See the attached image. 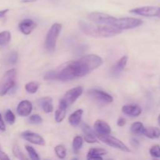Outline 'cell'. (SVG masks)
Segmentation results:
<instances>
[{"mask_svg":"<svg viewBox=\"0 0 160 160\" xmlns=\"http://www.w3.org/2000/svg\"><path fill=\"white\" fill-rule=\"evenodd\" d=\"M143 23V21L140 19L134 18V17H121L116 18L113 17L110 25L112 27L121 30H129L138 28Z\"/></svg>","mask_w":160,"mask_h":160,"instance_id":"4","label":"cell"},{"mask_svg":"<svg viewBox=\"0 0 160 160\" xmlns=\"http://www.w3.org/2000/svg\"><path fill=\"white\" fill-rule=\"evenodd\" d=\"M17 59H18V54H17V52L12 51V52L9 54V58H8V60H9V63L11 64H16L17 62Z\"/></svg>","mask_w":160,"mask_h":160,"instance_id":"35","label":"cell"},{"mask_svg":"<svg viewBox=\"0 0 160 160\" xmlns=\"http://www.w3.org/2000/svg\"><path fill=\"white\" fill-rule=\"evenodd\" d=\"M81 128H82V131L84 132V140H85L86 142L89 144H93L98 142V138H97L96 134H95V133H94V131H92V129L88 124L84 123H82Z\"/></svg>","mask_w":160,"mask_h":160,"instance_id":"17","label":"cell"},{"mask_svg":"<svg viewBox=\"0 0 160 160\" xmlns=\"http://www.w3.org/2000/svg\"><path fill=\"white\" fill-rule=\"evenodd\" d=\"M25 148H26V151L28 152V155H29L30 158H31V159H34V160L40 159V157H39L38 154L37 152L35 151V149H34L32 146H30V145H25Z\"/></svg>","mask_w":160,"mask_h":160,"instance_id":"29","label":"cell"},{"mask_svg":"<svg viewBox=\"0 0 160 160\" xmlns=\"http://www.w3.org/2000/svg\"><path fill=\"white\" fill-rule=\"evenodd\" d=\"M128 58L127 56H123L119 59L118 62H116L111 68V75L113 77H118L122 71L124 70L127 63H128Z\"/></svg>","mask_w":160,"mask_h":160,"instance_id":"16","label":"cell"},{"mask_svg":"<svg viewBox=\"0 0 160 160\" xmlns=\"http://www.w3.org/2000/svg\"><path fill=\"white\" fill-rule=\"evenodd\" d=\"M55 152L59 159H64L67 156V149L62 145H58L55 147Z\"/></svg>","mask_w":160,"mask_h":160,"instance_id":"28","label":"cell"},{"mask_svg":"<svg viewBox=\"0 0 160 160\" xmlns=\"http://www.w3.org/2000/svg\"><path fill=\"white\" fill-rule=\"evenodd\" d=\"M158 121H159V123L160 124V114H159V117H158Z\"/></svg>","mask_w":160,"mask_h":160,"instance_id":"42","label":"cell"},{"mask_svg":"<svg viewBox=\"0 0 160 160\" xmlns=\"http://www.w3.org/2000/svg\"><path fill=\"white\" fill-rule=\"evenodd\" d=\"M11 34L9 31H4L0 32V46L6 45L10 42Z\"/></svg>","mask_w":160,"mask_h":160,"instance_id":"26","label":"cell"},{"mask_svg":"<svg viewBox=\"0 0 160 160\" xmlns=\"http://www.w3.org/2000/svg\"><path fill=\"white\" fill-rule=\"evenodd\" d=\"M158 8L159 7H156V6H142V7H138L131 9L129 12L131 13L143 16V17H157Z\"/></svg>","mask_w":160,"mask_h":160,"instance_id":"10","label":"cell"},{"mask_svg":"<svg viewBox=\"0 0 160 160\" xmlns=\"http://www.w3.org/2000/svg\"><path fill=\"white\" fill-rule=\"evenodd\" d=\"M44 79L46 81H54V80H57V73H56V70H50V71L47 72L44 76Z\"/></svg>","mask_w":160,"mask_h":160,"instance_id":"33","label":"cell"},{"mask_svg":"<svg viewBox=\"0 0 160 160\" xmlns=\"http://www.w3.org/2000/svg\"><path fill=\"white\" fill-rule=\"evenodd\" d=\"M39 88V84L35 81H31L27 83L25 85V90L30 94H34L38 92Z\"/></svg>","mask_w":160,"mask_h":160,"instance_id":"27","label":"cell"},{"mask_svg":"<svg viewBox=\"0 0 160 160\" xmlns=\"http://www.w3.org/2000/svg\"><path fill=\"white\" fill-rule=\"evenodd\" d=\"M29 121L33 124H39V123H42V118L38 114H34L30 117Z\"/></svg>","mask_w":160,"mask_h":160,"instance_id":"34","label":"cell"},{"mask_svg":"<svg viewBox=\"0 0 160 160\" xmlns=\"http://www.w3.org/2000/svg\"><path fill=\"white\" fill-rule=\"evenodd\" d=\"M12 154L14 155L16 158H17L18 159L23 160V159H27L28 158L23 155V153L22 152V151L20 150V147L18 145H15L12 147Z\"/></svg>","mask_w":160,"mask_h":160,"instance_id":"30","label":"cell"},{"mask_svg":"<svg viewBox=\"0 0 160 160\" xmlns=\"http://www.w3.org/2000/svg\"><path fill=\"white\" fill-rule=\"evenodd\" d=\"M88 19L93 23H105V24L110 25L113 17L109 15V14L103 13V12H93L88 15Z\"/></svg>","mask_w":160,"mask_h":160,"instance_id":"9","label":"cell"},{"mask_svg":"<svg viewBox=\"0 0 160 160\" xmlns=\"http://www.w3.org/2000/svg\"><path fill=\"white\" fill-rule=\"evenodd\" d=\"M83 113H84L83 109H78V110L73 112L72 114H70V116L68 118V121L70 124L71 126L74 127V128L79 126L81 122Z\"/></svg>","mask_w":160,"mask_h":160,"instance_id":"22","label":"cell"},{"mask_svg":"<svg viewBox=\"0 0 160 160\" xmlns=\"http://www.w3.org/2000/svg\"><path fill=\"white\" fill-rule=\"evenodd\" d=\"M80 30L86 35L95 38H110L122 32L121 30L105 23H97L93 22H79Z\"/></svg>","mask_w":160,"mask_h":160,"instance_id":"1","label":"cell"},{"mask_svg":"<svg viewBox=\"0 0 160 160\" xmlns=\"http://www.w3.org/2000/svg\"><path fill=\"white\" fill-rule=\"evenodd\" d=\"M56 73L57 80L67 81L76 78H81V69L78 61H70L56 70Z\"/></svg>","mask_w":160,"mask_h":160,"instance_id":"2","label":"cell"},{"mask_svg":"<svg viewBox=\"0 0 160 160\" xmlns=\"http://www.w3.org/2000/svg\"><path fill=\"white\" fill-rule=\"evenodd\" d=\"M94 131L97 137L110 134L111 128L108 123L102 120H98L94 123Z\"/></svg>","mask_w":160,"mask_h":160,"instance_id":"13","label":"cell"},{"mask_svg":"<svg viewBox=\"0 0 160 160\" xmlns=\"http://www.w3.org/2000/svg\"><path fill=\"white\" fill-rule=\"evenodd\" d=\"M88 95L92 98L104 103H111L113 102V98L107 92L98 89H91L88 92Z\"/></svg>","mask_w":160,"mask_h":160,"instance_id":"11","label":"cell"},{"mask_svg":"<svg viewBox=\"0 0 160 160\" xmlns=\"http://www.w3.org/2000/svg\"><path fill=\"white\" fill-rule=\"evenodd\" d=\"M108 153L107 150L104 148H92L89 149L87 155V159L89 160L92 159H103L102 156H105Z\"/></svg>","mask_w":160,"mask_h":160,"instance_id":"20","label":"cell"},{"mask_svg":"<svg viewBox=\"0 0 160 160\" xmlns=\"http://www.w3.org/2000/svg\"><path fill=\"white\" fill-rule=\"evenodd\" d=\"M67 107H68V106L62 98L59 101V107H58L57 110L55 112V120H56V123H61L65 119Z\"/></svg>","mask_w":160,"mask_h":160,"instance_id":"19","label":"cell"},{"mask_svg":"<svg viewBox=\"0 0 160 160\" xmlns=\"http://www.w3.org/2000/svg\"><path fill=\"white\" fill-rule=\"evenodd\" d=\"M131 141V145H133V146L138 147V145H139V142H138V141L137 140V139L132 138Z\"/></svg>","mask_w":160,"mask_h":160,"instance_id":"40","label":"cell"},{"mask_svg":"<svg viewBox=\"0 0 160 160\" xmlns=\"http://www.w3.org/2000/svg\"><path fill=\"white\" fill-rule=\"evenodd\" d=\"M17 70L10 69L7 70L0 80V96H3L16 85Z\"/></svg>","mask_w":160,"mask_h":160,"instance_id":"6","label":"cell"},{"mask_svg":"<svg viewBox=\"0 0 160 160\" xmlns=\"http://www.w3.org/2000/svg\"><path fill=\"white\" fill-rule=\"evenodd\" d=\"M36 27H37V24L34 20L31 19H25L20 23L19 29L23 34L28 35L35 29Z\"/></svg>","mask_w":160,"mask_h":160,"instance_id":"15","label":"cell"},{"mask_svg":"<svg viewBox=\"0 0 160 160\" xmlns=\"http://www.w3.org/2000/svg\"><path fill=\"white\" fill-rule=\"evenodd\" d=\"M125 124H126V120L123 117H120L117 120V125L119 127H123Z\"/></svg>","mask_w":160,"mask_h":160,"instance_id":"38","label":"cell"},{"mask_svg":"<svg viewBox=\"0 0 160 160\" xmlns=\"http://www.w3.org/2000/svg\"><path fill=\"white\" fill-rule=\"evenodd\" d=\"M122 112L127 116H130L132 117H137L141 115L142 110V108L138 105L130 104L125 105L122 107Z\"/></svg>","mask_w":160,"mask_h":160,"instance_id":"18","label":"cell"},{"mask_svg":"<svg viewBox=\"0 0 160 160\" xmlns=\"http://www.w3.org/2000/svg\"><path fill=\"white\" fill-rule=\"evenodd\" d=\"M78 61L81 69V77L85 76L92 70L98 68L103 63L102 59L95 54L86 55Z\"/></svg>","mask_w":160,"mask_h":160,"instance_id":"3","label":"cell"},{"mask_svg":"<svg viewBox=\"0 0 160 160\" xmlns=\"http://www.w3.org/2000/svg\"><path fill=\"white\" fill-rule=\"evenodd\" d=\"M0 159H9V156H8L7 155H6V153L5 152H3V150L2 149L1 145H0Z\"/></svg>","mask_w":160,"mask_h":160,"instance_id":"36","label":"cell"},{"mask_svg":"<svg viewBox=\"0 0 160 160\" xmlns=\"http://www.w3.org/2000/svg\"><path fill=\"white\" fill-rule=\"evenodd\" d=\"M5 120L9 124H13L16 121V117L10 109H7L5 112Z\"/></svg>","mask_w":160,"mask_h":160,"instance_id":"31","label":"cell"},{"mask_svg":"<svg viewBox=\"0 0 160 160\" xmlns=\"http://www.w3.org/2000/svg\"><path fill=\"white\" fill-rule=\"evenodd\" d=\"M9 11V9H2V10H0V19L5 17L6 14Z\"/></svg>","mask_w":160,"mask_h":160,"instance_id":"39","label":"cell"},{"mask_svg":"<svg viewBox=\"0 0 160 160\" xmlns=\"http://www.w3.org/2000/svg\"><path fill=\"white\" fill-rule=\"evenodd\" d=\"M38 105L42 108L44 112L46 113H50V112H53L54 110V107L52 105V99L49 97H44V98H40L38 101Z\"/></svg>","mask_w":160,"mask_h":160,"instance_id":"21","label":"cell"},{"mask_svg":"<svg viewBox=\"0 0 160 160\" xmlns=\"http://www.w3.org/2000/svg\"><path fill=\"white\" fill-rule=\"evenodd\" d=\"M157 17H160V7L158 8V12H157Z\"/></svg>","mask_w":160,"mask_h":160,"instance_id":"41","label":"cell"},{"mask_svg":"<svg viewBox=\"0 0 160 160\" xmlns=\"http://www.w3.org/2000/svg\"><path fill=\"white\" fill-rule=\"evenodd\" d=\"M62 31V25L59 23H53L47 32L45 41V48L48 51L53 52L56 48V42Z\"/></svg>","mask_w":160,"mask_h":160,"instance_id":"5","label":"cell"},{"mask_svg":"<svg viewBox=\"0 0 160 160\" xmlns=\"http://www.w3.org/2000/svg\"><path fill=\"white\" fill-rule=\"evenodd\" d=\"M143 134L150 139H157L160 137V130L155 127H151L145 128Z\"/></svg>","mask_w":160,"mask_h":160,"instance_id":"23","label":"cell"},{"mask_svg":"<svg viewBox=\"0 0 160 160\" xmlns=\"http://www.w3.org/2000/svg\"><path fill=\"white\" fill-rule=\"evenodd\" d=\"M32 109V103L29 100H23L17 106V112L20 117H28L31 113Z\"/></svg>","mask_w":160,"mask_h":160,"instance_id":"14","label":"cell"},{"mask_svg":"<svg viewBox=\"0 0 160 160\" xmlns=\"http://www.w3.org/2000/svg\"><path fill=\"white\" fill-rule=\"evenodd\" d=\"M0 131H6V124H5L4 120H3L1 113H0Z\"/></svg>","mask_w":160,"mask_h":160,"instance_id":"37","label":"cell"},{"mask_svg":"<svg viewBox=\"0 0 160 160\" xmlns=\"http://www.w3.org/2000/svg\"><path fill=\"white\" fill-rule=\"evenodd\" d=\"M98 138L99 140H101L102 142H104L105 144H106L109 146L120 149V151L124 152H130L129 148L123 142H121L120 139L117 138L112 137V136L109 135V134L98 136Z\"/></svg>","mask_w":160,"mask_h":160,"instance_id":"7","label":"cell"},{"mask_svg":"<svg viewBox=\"0 0 160 160\" xmlns=\"http://www.w3.org/2000/svg\"><path fill=\"white\" fill-rule=\"evenodd\" d=\"M150 155L154 158H160V146L159 145H155L151 147L149 150Z\"/></svg>","mask_w":160,"mask_h":160,"instance_id":"32","label":"cell"},{"mask_svg":"<svg viewBox=\"0 0 160 160\" xmlns=\"http://www.w3.org/2000/svg\"><path fill=\"white\" fill-rule=\"evenodd\" d=\"M21 137L27 142H29L30 143L34 144V145H41L44 146L45 145V140L38 134L31 132V131H24L21 133Z\"/></svg>","mask_w":160,"mask_h":160,"instance_id":"12","label":"cell"},{"mask_svg":"<svg viewBox=\"0 0 160 160\" xmlns=\"http://www.w3.org/2000/svg\"><path fill=\"white\" fill-rule=\"evenodd\" d=\"M83 92H84V88L81 86H78L76 88H73L70 89L69 91H67L66 92V94L64 95L63 101L67 103V106H71L72 104L76 102V100L82 95Z\"/></svg>","mask_w":160,"mask_h":160,"instance_id":"8","label":"cell"},{"mask_svg":"<svg viewBox=\"0 0 160 160\" xmlns=\"http://www.w3.org/2000/svg\"><path fill=\"white\" fill-rule=\"evenodd\" d=\"M145 128L141 122H135L131 127V133L134 135H141L144 134Z\"/></svg>","mask_w":160,"mask_h":160,"instance_id":"24","label":"cell"},{"mask_svg":"<svg viewBox=\"0 0 160 160\" xmlns=\"http://www.w3.org/2000/svg\"><path fill=\"white\" fill-rule=\"evenodd\" d=\"M83 143H84V139H83V138L81 137V136H76L73 138V144H72L73 152L78 153L79 152V150L81 148V147L83 146Z\"/></svg>","mask_w":160,"mask_h":160,"instance_id":"25","label":"cell"}]
</instances>
